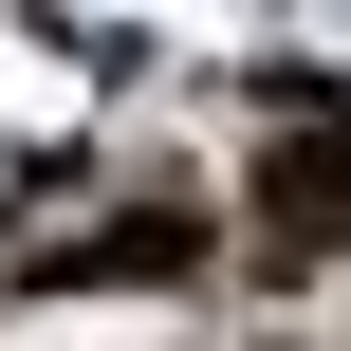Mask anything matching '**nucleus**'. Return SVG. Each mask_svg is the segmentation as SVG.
<instances>
[{
	"label": "nucleus",
	"mask_w": 351,
	"mask_h": 351,
	"mask_svg": "<svg viewBox=\"0 0 351 351\" xmlns=\"http://www.w3.org/2000/svg\"><path fill=\"white\" fill-rule=\"evenodd\" d=\"M333 204H351V148H333V130H296V148H278V185H259V259H278V278H296V259H333Z\"/></svg>",
	"instance_id": "1"
}]
</instances>
